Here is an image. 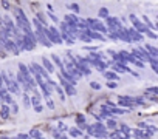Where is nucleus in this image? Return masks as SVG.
I'll return each mask as SVG.
<instances>
[{"label": "nucleus", "mask_w": 158, "mask_h": 139, "mask_svg": "<svg viewBox=\"0 0 158 139\" xmlns=\"http://www.w3.org/2000/svg\"><path fill=\"white\" fill-rule=\"evenodd\" d=\"M85 22H87V28L90 30V31H93V33H99V34H107V28L104 26V23L101 22V20H98V19H85Z\"/></svg>", "instance_id": "1"}, {"label": "nucleus", "mask_w": 158, "mask_h": 139, "mask_svg": "<svg viewBox=\"0 0 158 139\" xmlns=\"http://www.w3.org/2000/svg\"><path fill=\"white\" fill-rule=\"evenodd\" d=\"M106 28H107V33H118L119 30H123L124 26L121 25V20L118 19V17H112V16H109L107 19H106V25H104Z\"/></svg>", "instance_id": "2"}, {"label": "nucleus", "mask_w": 158, "mask_h": 139, "mask_svg": "<svg viewBox=\"0 0 158 139\" xmlns=\"http://www.w3.org/2000/svg\"><path fill=\"white\" fill-rule=\"evenodd\" d=\"M20 39H22V43H23V51H33V50H36L37 42H36L34 33H31V34H22Z\"/></svg>", "instance_id": "3"}, {"label": "nucleus", "mask_w": 158, "mask_h": 139, "mask_svg": "<svg viewBox=\"0 0 158 139\" xmlns=\"http://www.w3.org/2000/svg\"><path fill=\"white\" fill-rule=\"evenodd\" d=\"M129 19H130V22H132V28L136 31V33H139V34H144L146 31H147V28L144 26V23L135 16V14H130L129 16Z\"/></svg>", "instance_id": "4"}, {"label": "nucleus", "mask_w": 158, "mask_h": 139, "mask_svg": "<svg viewBox=\"0 0 158 139\" xmlns=\"http://www.w3.org/2000/svg\"><path fill=\"white\" fill-rule=\"evenodd\" d=\"M2 48H3L5 51L11 53V54H19V50H17V46H16V43H14L13 39L3 40V42H2Z\"/></svg>", "instance_id": "5"}, {"label": "nucleus", "mask_w": 158, "mask_h": 139, "mask_svg": "<svg viewBox=\"0 0 158 139\" xmlns=\"http://www.w3.org/2000/svg\"><path fill=\"white\" fill-rule=\"evenodd\" d=\"M118 105L123 107V108H132V107H135L132 96H118Z\"/></svg>", "instance_id": "6"}, {"label": "nucleus", "mask_w": 158, "mask_h": 139, "mask_svg": "<svg viewBox=\"0 0 158 139\" xmlns=\"http://www.w3.org/2000/svg\"><path fill=\"white\" fill-rule=\"evenodd\" d=\"M40 66L47 71V74H48V76L54 73V65H53V63H51V60H50V59H47L45 56L42 57V65H40Z\"/></svg>", "instance_id": "7"}, {"label": "nucleus", "mask_w": 158, "mask_h": 139, "mask_svg": "<svg viewBox=\"0 0 158 139\" xmlns=\"http://www.w3.org/2000/svg\"><path fill=\"white\" fill-rule=\"evenodd\" d=\"M126 31H127V34H129V37H130L132 42H143L144 40V36L139 34V33H136L133 28H126Z\"/></svg>", "instance_id": "8"}, {"label": "nucleus", "mask_w": 158, "mask_h": 139, "mask_svg": "<svg viewBox=\"0 0 158 139\" xmlns=\"http://www.w3.org/2000/svg\"><path fill=\"white\" fill-rule=\"evenodd\" d=\"M51 60H53L51 63H53L54 66H57V68L60 70V71H59V73H62V71H65V66H64V60H62V59H60V57H59L57 54H51Z\"/></svg>", "instance_id": "9"}, {"label": "nucleus", "mask_w": 158, "mask_h": 139, "mask_svg": "<svg viewBox=\"0 0 158 139\" xmlns=\"http://www.w3.org/2000/svg\"><path fill=\"white\" fill-rule=\"evenodd\" d=\"M115 34H116V39H118V40L126 42V43H132V40H130V37H129V34H127L126 28L119 30V31H118V33H115Z\"/></svg>", "instance_id": "10"}, {"label": "nucleus", "mask_w": 158, "mask_h": 139, "mask_svg": "<svg viewBox=\"0 0 158 139\" xmlns=\"http://www.w3.org/2000/svg\"><path fill=\"white\" fill-rule=\"evenodd\" d=\"M102 76L107 79V82H118V79H119V76L115 74L112 70H106V71L102 73Z\"/></svg>", "instance_id": "11"}, {"label": "nucleus", "mask_w": 158, "mask_h": 139, "mask_svg": "<svg viewBox=\"0 0 158 139\" xmlns=\"http://www.w3.org/2000/svg\"><path fill=\"white\" fill-rule=\"evenodd\" d=\"M76 124H77V130H85L87 128V124H85V117H84V114H76Z\"/></svg>", "instance_id": "12"}, {"label": "nucleus", "mask_w": 158, "mask_h": 139, "mask_svg": "<svg viewBox=\"0 0 158 139\" xmlns=\"http://www.w3.org/2000/svg\"><path fill=\"white\" fill-rule=\"evenodd\" d=\"M143 48L147 51V54H149L150 57H153V59H156V57H158V48H156V46L146 43V46H143Z\"/></svg>", "instance_id": "13"}, {"label": "nucleus", "mask_w": 158, "mask_h": 139, "mask_svg": "<svg viewBox=\"0 0 158 139\" xmlns=\"http://www.w3.org/2000/svg\"><path fill=\"white\" fill-rule=\"evenodd\" d=\"M10 116H11L10 105H3L2 104V107H0V117H2V119H10Z\"/></svg>", "instance_id": "14"}, {"label": "nucleus", "mask_w": 158, "mask_h": 139, "mask_svg": "<svg viewBox=\"0 0 158 139\" xmlns=\"http://www.w3.org/2000/svg\"><path fill=\"white\" fill-rule=\"evenodd\" d=\"M68 136H70V137H74V139H77V137L84 136V133H82L81 130H77L76 127H71V128H68Z\"/></svg>", "instance_id": "15"}, {"label": "nucleus", "mask_w": 158, "mask_h": 139, "mask_svg": "<svg viewBox=\"0 0 158 139\" xmlns=\"http://www.w3.org/2000/svg\"><path fill=\"white\" fill-rule=\"evenodd\" d=\"M30 102H31V107L40 105V104H42V101H40V94H39V93H33V96H30Z\"/></svg>", "instance_id": "16"}, {"label": "nucleus", "mask_w": 158, "mask_h": 139, "mask_svg": "<svg viewBox=\"0 0 158 139\" xmlns=\"http://www.w3.org/2000/svg\"><path fill=\"white\" fill-rule=\"evenodd\" d=\"M132 136H133L135 139H149V137L146 136V131H143V130H138V128L132 130Z\"/></svg>", "instance_id": "17"}, {"label": "nucleus", "mask_w": 158, "mask_h": 139, "mask_svg": "<svg viewBox=\"0 0 158 139\" xmlns=\"http://www.w3.org/2000/svg\"><path fill=\"white\" fill-rule=\"evenodd\" d=\"M106 128L115 131V130H118V122H116L113 117H112V119H107V121H106Z\"/></svg>", "instance_id": "18"}, {"label": "nucleus", "mask_w": 158, "mask_h": 139, "mask_svg": "<svg viewBox=\"0 0 158 139\" xmlns=\"http://www.w3.org/2000/svg\"><path fill=\"white\" fill-rule=\"evenodd\" d=\"M40 88V91H42V94L45 96V97H51V91H53V88L47 84V85H40L39 87Z\"/></svg>", "instance_id": "19"}, {"label": "nucleus", "mask_w": 158, "mask_h": 139, "mask_svg": "<svg viewBox=\"0 0 158 139\" xmlns=\"http://www.w3.org/2000/svg\"><path fill=\"white\" fill-rule=\"evenodd\" d=\"M92 127H93L96 131H99V133H109V131H107V128H106V125H104L102 122H95Z\"/></svg>", "instance_id": "20"}, {"label": "nucleus", "mask_w": 158, "mask_h": 139, "mask_svg": "<svg viewBox=\"0 0 158 139\" xmlns=\"http://www.w3.org/2000/svg\"><path fill=\"white\" fill-rule=\"evenodd\" d=\"M31 139H44L42 137V133H40V130L39 128H33L31 131H30V134H28Z\"/></svg>", "instance_id": "21"}, {"label": "nucleus", "mask_w": 158, "mask_h": 139, "mask_svg": "<svg viewBox=\"0 0 158 139\" xmlns=\"http://www.w3.org/2000/svg\"><path fill=\"white\" fill-rule=\"evenodd\" d=\"M56 130H57L59 133H64V131H68V127L65 125V122L59 121V122H57V125H56Z\"/></svg>", "instance_id": "22"}, {"label": "nucleus", "mask_w": 158, "mask_h": 139, "mask_svg": "<svg viewBox=\"0 0 158 139\" xmlns=\"http://www.w3.org/2000/svg\"><path fill=\"white\" fill-rule=\"evenodd\" d=\"M146 94H149V96H156V94H158V87H147V88H146Z\"/></svg>", "instance_id": "23"}, {"label": "nucleus", "mask_w": 158, "mask_h": 139, "mask_svg": "<svg viewBox=\"0 0 158 139\" xmlns=\"http://www.w3.org/2000/svg\"><path fill=\"white\" fill-rule=\"evenodd\" d=\"M68 10L70 11H73V14L76 16V14H79V11H81V8H79V5L77 3H70L68 5Z\"/></svg>", "instance_id": "24"}, {"label": "nucleus", "mask_w": 158, "mask_h": 139, "mask_svg": "<svg viewBox=\"0 0 158 139\" xmlns=\"http://www.w3.org/2000/svg\"><path fill=\"white\" fill-rule=\"evenodd\" d=\"M76 37H77L79 40H82V42H85V43H89V42H92V40H90V37H89V36H87V34H85L84 31H82V33H79V34H77Z\"/></svg>", "instance_id": "25"}, {"label": "nucleus", "mask_w": 158, "mask_h": 139, "mask_svg": "<svg viewBox=\"0 0 158 139\" xmlns=\"http://www.w3.org/2000/svg\"><path fill=\"white\" fill-rule=\"evenodd\" d=\"M133 99V105H146V99L141 97V96H136V97H132Z\"/></svg>", "instance_id": "26"}, {"label": "nucleus", "mask_w": 158, "mask_h": 139, "mask_svg": "<svg viewBox=\"0 0 158 139\" xmlns=\"http://www.w3.org/2000/svg\"><path fill=\"white\" fill-rule=\"evenodd\" d=\"M22 101H23V105H25V108H30L31 107V102H30V96L28 94H22Z\"/></svg>", "instance_id": "27"}, {"label": "nucleus", "mask_w": 158, "mask_h": 139, "mask_svg": "<svg viewBox=\"0 0 158 139\" xmlns=\"http://www.w3.org/2000/svg\"><path fill=\"white\" fill-rule=\"evenodd\" d=\"M109 16H110V13H109V10H107V8H101V10H99V17L107 19Z\"/></svg>", "instance_id": "28"}, {"label": "nucleus", "mask_w": 158, "mask_h": 139, "mask_svg": "<svg viewBox=\"0 0 158 139\" xmlns=\"http://www.w3.org/2000/svg\"><path fill=\"white\" fill-rule=\"evenodd\" d=\"M10 111H11V114H17V113H19V105H17L16 102H13V104L10 105Z\"/></svg>", "instance_id": "29"}, {"label": "nucleus", "mask_w": 158, "mask_h": 139, "mask_svg": "<svg viewBox=\"0 0 158 139\" xmlns=\"http://www.w3.org/2000/svg\"><path fill=\"white\" fill-rule=\"evenodd\" d=\"M147 37H150V39H153V40H156L158 39V36H156V33H153V31H150V30H147L146 33H144Z\"/></svg>", "instance_id": "30"}, {"label": "nucleus", "mask_w": 158, "mask_h": 139, "mask_svg": "<svg viewBox=\"0 0 158 139\" xmlns=\"http://www.w3.org/2000/svg\"><path fill=\"white\" fill-rule=\"evenodd\" d=\"M150 66H152V70H153V73H158V60H156V59H153V60L150 62Z\"/></svg>", "instance_id": "31"}, {"label": "nucleus", "mask_w": 158, "mask_h": 139, "mask_svg": "<svg viewBox=\"0 0 158 139\" xmlns=\"http://www.w3.org/2000/svg\"><path fill=\"white\" fill-rule=\"evenodd\" d=\"M90 88L92 90H101V84L96 82V81H93V82H90Z\"/></svg>", "instance_id": "32"}, {"label": "nucleus", "mask_w": 158, "mask_h": 139, "mask_svg": "<svg viewBox=\"0 0 158 139\" xmlns=\"http://www.w3.org/2000/svg\"><path fill=\"white\" fill-rule=\"evenodd\" d=\"M45 101H47V107H48L50 110H53V108H54V102L51 101V97H45Z\"/></svg>", "instance_id": "33"}, {"label": "nucleus", "mask_w": 158, "mask_h": 139, "mask_svg": "<svg viewBox=\"0 0 158 139\" xmlns=\"http://www.w3.org/2000/svg\"><path fill=\"white\" fill-rule=\"evenodd\" d=\"M0 5H2V8H3V10H6V11H10V10H11V3H10V2H2Z\"/></svg>", "instance_id": "34"}, {"label": "nucleus", "mask_w": 158, "mask_h": 139, "mask_svg": "<svg viewBox=\"0 0 158 139\" xmlns=\"http://www.w3.org/2000/svg\"><path fill=\"white\" fill-rule=\"evenodd\" d=\"M33 108H34L36 113H42V111H44V105H42V104H40V105H36V107H33Z\"/></svg>", "instance_id": "35"}, {"label": "nucleus", "mask_w": 158, "mask_h": 139, "mask_svg": "<svg viewBox=\"0 0 158 139\" xmlns=\"http://www.w3.org/2000/svg\"><path fill=\"white\" fill-rule=\"evenodd\" d=\"M48 16H50V19H51V20H53L54 23H59V19H57V17H56V16H54L53 13H48Z\"/></svg>", "instance_id": "36"}, {"label": "nucleus", "mask_w": 158, "mask_h": 139, "mask_svg": "<svg viewBox=\"0 0 158 139\" xmlns=\"http://www.w3.org/2000/svg\"><path fill=\"white\" fill-rule=\"evenodd\" d=\"M107 87L113 90V88H116V87H118V82H107Z\"/></svg>", "instance_id": "37"}, {"label": "nucleus", "mask_w": 158, "mask_h": 139, "mask_svg": "<svg viewBox=\"0 0 158 139\" xmlns=\"http://www.w3.org/2000/svg\"><path fill=\"white\" fill-rule=\"evenodd\" d=\"M107 36H109V39H110V40H118L115 33H107Z\"/></svg>", "instance_id": "38"}, {"label": "nucleus", "mask_w": 158, "mask_h": 139, "mask_svg": "<svg viewBox=\"0 0 158 139\" xmlns=\"http://www.w3.org/2000/svg\"><path fill=\"white\" fill-rule=\"evenodd\" d=\"M133 65H136L138 68H144V63H141V62H138V60H136V62H135Z\"/></svg>", "instance_id": "39"}, {"label": "nucleus", "mask_w": 158, "mask_h": 139, "mask_svg": "<svg viewBox=\"0 0 158 139\" xmlns=\"http://www.w3.org/2000/svg\"><path fill=\"white\" fill-rule=\"evenodd\" d=\"M146 99H150L152 102H156V96H147Z\"/></svg>", "instance_id": "40"}, {"label": "nucleus", "mask_w": 158, "mask_h": 139, "mask_svg": "<svg viewBox=\"0 0 158 139\" xmlns=\"http://www.w3.org/2000/svg\"><path fill=\"white\" fill-rule=\"evenodd\" d=\"M0 22H2V13H0Z\"/></svg>", "instance_id": "41"}]
</instances>
